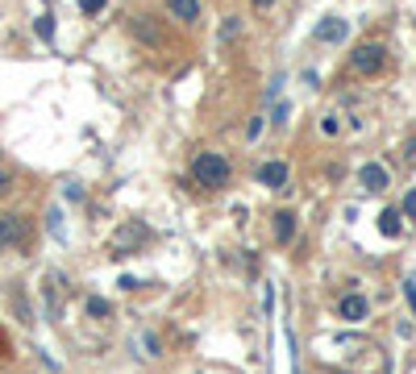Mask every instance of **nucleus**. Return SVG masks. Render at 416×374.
<instances>
[{
	"mask_svg": "<svg viewBox=\"0 0 416 374\" xmlns=\"http://www.w3.org/2000/svg\"><path fill=\"white\" fill-rule=\"evenodd\" d=\"M33 33H38L42 42H50V37H54V17H38V21H33Z\"/></svg>",
	"mask_w": 416,
	"mask_h": 374,
	"instance_id": "f8f14e48",
	"label": "nucleus"
},
{
	"mask_svg": "<svg viewBox=\"0 0 416 374\" xmlns=\"http://www.w3.org/2000/svg\"><path fill=\"white\" fill-rule=\"evenodd\" d=\"M388 67V46L383 42H363V46H354V54H350V71L354 75H379Z\"/></svg>",
	"mask_w": 416,
	"mask_h": 374,
	"instance_id": "f03ea898",
	"label": "nucleus"
},
{
	"mask_svg": "<svg viewBox=\"0 0 416 374\" xmlns=\"http://www.w3.org/2000/svg\"><path fill=\"white\" fill-rule=\"evenodd\" d=\"M275 237H279V241H292V237H296V216H292V212H275Z\"/></svg>",
	"mask_w": 416,
	"mask_h": 374,
	"instance_id": "9b49d317",
	"label": "nucleus"
},
{
	"mask_svg": "<svg viewBox=\"0 0 416 374\" xmlns=\"http://www.w3.org/2000/svg\"><path fill=\"white\" fill-rule=\"evenodd\" d=\"M79 8H83V12H100V8H104V0H83Z\"/></svg>",
	"mask_w": 416,
	"mask_h": 374,
	"instance_id": "f3484780",
	"label": "nucleus"
},
{
	"mask_svg": "<svg viewBox=\"0 0 416 374\" xmlns=\"http://www.w3.org/2000/svg\"><path fill=\"white\" fill-rule=\"evenodd\" d=\"M404 296H408V304H413V312H416V283H404Z\"/></svg>",
	"mask_w": 416,
	"mask_h": 374,
	"instance_id": "a211bd4d",
	"label": "nucleus"
},
{
	"mask_svg": "<svg viewBox=\"0 0 416 374\" xmlns=\"http://www.w3.org/2000/svg\"><path fill=\"white\" fill-rule=\"evenodd\" d=\"M142 241H146V229H142V225H125V229L113 237V250H117V258H121V254H133Z\"/></svg>",
	"mask_w": 416,
	"mask_h": 374,
	"instance_id": "39448f33",
	"label": "nucleus"
},
{
	"mask_svg": "<svg viewBox=\"0 0 416 374\" xmlns=\"http://www.w3.org/2000/svg\"><path fill=\"white\" fill-rule=\"evenodd\" d=\"M254 4H258V8H267V4H275V0H254Z\"/></svg>",
	"mask_w": 416,
	"mask_h": 374,
	"instance_id": "6ab92c4d",
	"label": "nucleus"
},
{
	"mask_svg": "<svg viewBox=\"0 0 416 374\" xmlns=\"http://www.w3.org/2000/svg\"><path fill=\"white\" fill-rule=\"evenodd\" d=\"M258 183L271 187V192L288 187V162H263V167H258Z\"/></svg>",
	"mask_w": 416,
	"mask_h": 374,
	"instance_id": "423d86ee",
	"label": "nucleus"
},
{
	"mask_svg": "<svg viewBox=\"0 0 416 374\" xmlns=\"http://www.w3.org/2000/svg\"><path fill=\"white\" fill-rule=\"evenodd\" d=\"M8 192H13V171H8V167L0 162V200H4Z\"/></svg>",
	"mask_w": 416,
	"mask_h": 374,
	"instance_id": "2eb2a0df",
	"label": "nucleus"
},
{
	"mask_svg": "<svg viewBox=\"0 0 416 374\" xmlns=\"http://www.w3.org/2000/svg\"><path fill=\"white\" fill-rule=\"evenodd\" d=\"M338 312H342V321H367V300L363 296H342Z\"/></svg>",
	"mask_w": 416,
	"mask_h": 374,
	"instance_id": "6e6552de",
	"label": "nucleus"
},
{
	"mask_svg": "<svg viewBox=\"0 0 416 374\" xmlns=\"http://www.w3.org/2000/svg\"><path fill=\"white\" fill-rule=\"evenodd\" d=\"M346 33H350V25L342 17H329L325 25H317V42H342Z\"/></svg>",
	"mask_w": 416,
	"mask_h": 374,
	"instance_id": "0eeeda50",
	"label": "nucleus"
},
{
	"mask_svg": "<svg viewBox=\"0 0 416 374\" xmlns=\"http://www.w3.org/2000/svg\"><path fill=\"white\" fill-rule=\"evenodd\" d=\"M25 237H29L25 221H21V216L0 212V246H25Z\"/></svg>",
	"mask_w": 416,
	"mask_h": 374,
	"instance_id": "7ed1b4c3",
	"label": "nucleus"
},
{
	"mask_svg": "<svg viewBox=\"0 0 416 374\" xmlns=\"http://www.w3.org/2000/svg\"><path fill=\"white\" fill-rule=\"evenodd\" d=\"M379 233H383V237H400V233H404V225H400V212H396V208H383V212H379Z\"/></svg>",
	"mask_w": 416,
	"mask_h": 374,
	"instance_id": "9d476101",
	"label": "nucleus"
},
{
	"mask_svg": "<svg viewBox=\"0 0 416 374\" xmlns=\"http://www.w3.org/2000/svg\"><path fill=\"white\" fill-rule=\"evenodd\" d=\"M88 312H92V316H108L113 308H108V300H100V296H92V300H88Z\"/></svg>",
	"mask_w": 416,
	"mask_h": 374,
	"instance_id": "ddd939ff",
	"label": "nucleus"
},
{
	"mask_svg": "<svg viewBox=\"0 0 416 374\" xmlns=\"http://www.w3.org/2000/svg\"><path fill=\"white\" fill-rule=\"evenodd\" d=\"M404 216H413V221H416V187L404 196Z\"/></svg>",
	"mask_w": 416,
	"mask_h": 374,
	"instance_id": "dca6fc26",
	"label": "nucleus"
},
{
	"mask_svg": "<svg viewBox=\"0 0 416 374\" xmlns=\"http://www.w3.org/2000/svg\"><path fill=\"white\" fill-rule=\"evenodd\" d=\"M192 179H196L200 187H225V183H229V162H225L221 154L204 150V154H196V162H192Z\"/></svg>",
	"mask_w": 416,
	"mask_h": 374,
	"instance_id": "f257e3e1",
	"label": "nucleus"
},
{
	"mask_svg": "<svg viewBox=\"0 0 416 374\" xmlns=\"http://www.w3.org/2000/svg\"><path fill=\"white\" fill-rule=\"evenodd\" d=\"M358 183H363L367 192H383V187L392 183V175H388V167H379V162H363V167H358Z\"/></svg>",
	"mask_w": 416,
	"mask_h": 374,
	"instance_id": "20e7f679",
	"label": "nucleus"
},
{
	"mask_svg": "<svg viewBox=\"0 0 416 374\" xmlns=\"http://www.w3.org/2000/svg\"><path fill=\"white\" fill-rule=\"evenodd\" d=\"M175 21H200V0H167Z\"/></svg>",
	"mask_w": 416,
	"mask_h": 374,
	"instance_id": "1a4fd4ad",
	"label": "nucleus"
},
{
	"mask_svg": "<svg viewBox=\"0 0 416 374\" xmlns=\"http://www.w3.org/2000/svg\"><path fill=\"white\" fill-rule=\"evenodd\" d=\"M263 129H267V121H263V117H254V121L246 125V137H250V142H258V137H263Z\"/></svg>",
	"mask_w": 416,
	"mask_h": 374,
	"instance_id": "4468645a",
	"label": "nucleus"
}]
</instances>
